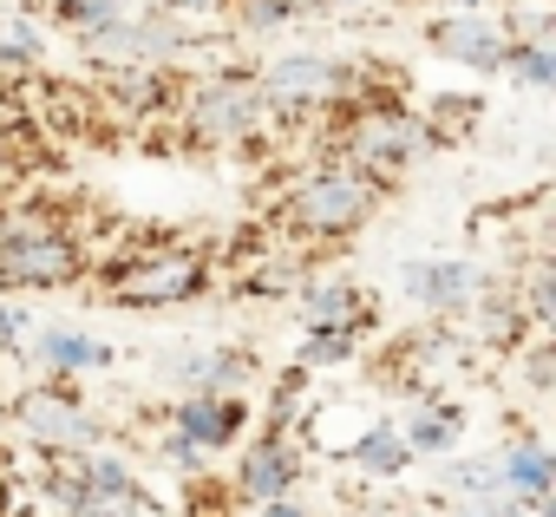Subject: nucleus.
Instances as JSON below:
<instances>
[{
	"label": "nucleus",
	"mask_w": 556,
	"mask_h": 517,
	"mask_svg": "<svg viewBox=\"0 0 556 517\" xmlns=\"http://www.w3.org/2000/svg\"><path fill=\"white\" fill-rule=\"evenodd\" d=\"M255 118H262V92H255L249 79H216V86H203V92L190 99V125H197L203 138H216V144L249 138Z\"/></svg>",
	"instance_id": "39448f33"
},
{
	"label": "nucleus",
	"mask_w": 556,
	"mask_h": 517,
	"mask_svg": "<svg viewBox=\"0 0 556 517\" xmlns=\"http://www.w3.org/2000/svg\"><path fill=\"white\" fill-rule=\"evenodd\" d=\"M21 426L40 439V445H86L92 439V419H86V406H73L66 393H27L21 400Z\"/></svg>",
	"instance_id": "0eeeda50"
},
{
	"label": "nucleus",
	"mask_w": 556,
	"mask_h": 517,
	"mask_svg": "<svg viewBox=\"0 0 556 517\" xmlns=\"http://www.w3.org/2000/svg\"><path fill=\"white\" fill-rule=\"evenodd\" d=\"M282 14H289L282 0H249V8H242V21H249V27H275Z\"/></svg>",
	"instance_id": "5701e85b"
},
{
	"label": "nucleus",
	"mask_w": 556,
	"mask_h": 517,
	"mask_svg": "<svg viewBox=\"0 0 556 517\" xmlns=\"http://www.w3.org/2000/svg\"><path fill=\"white\" fill-rule=\"evenodd\" d=\"M400 439H406L413 452H445V445L458 439V419H452V413H439V406H426V413H419Z\"/></svg>",
	"instance_id": "f3484780"
},
{
	"label": "nucleus",
	"mask_w": 556,
	"mask_h": 517,
	"mask_svg": "<svg viewBox=\"0 0 556 517\" xmlns=\"http://www.w3.org/2000/svg\"><path fill=\"white\" fill-rule=\"evenodd\" d=\"M439 47H445L452 60H465V66H478V73H497V66L510 60V47H504V34H497V27H484V21H452V27L439 34Z\"/></svg>",
	"instance_id": "9d476101"
},
{
	"label": "nucleus",
	"mask_w": 556,
	"mask_h": 517,
	"mask_svg": "<svg viewBox=\"0 0 556 517\" xmlns=\"http://www.w3.org/2000/svg\"><path fill=\"white\" fill-rule=\"evenodd\" d=\"M236 432H242V406H236V400H223V393H190V400L177 406V439H190L197 452L229 445Z\"/></svg>",
	"instance_id": "6e6552de"
},
{
	"label": "nucleus",
	"mask_w": 556,
	"mask_h": 517,
	"mask_svg": "<svg viewBox=\"0 0 556 517\" xmlns=\"http://www.w3.org/2000/svg\"><path fill=\"white\" fill-rule=\"evenodd\" d=\"M295 471H302V465H295L289 439H275V432H268V439H262V445L242 458V471H236V491H242V497H255V504H268V497H282V491L295 484Z\"/></svg>",
	"instance_id": "1a4fd4ad"
},
{
	"label": "nucleus",
	"mask_w": 556,
	"mask_h": 517,
	"mask_svg": "<svg viewBox=\"0 0 556 517\" xmlns=\"http://www.w3.org/2000/svg\"><path fill=\"white\" fill-rule=\"evenodd\" d=\"M471 517H543V504L510 497V491H491V497H478V504H471Z\"/></svg>",
	"instance_id": "412c9836"
},
{
	"label": "nucleus",
	"mask_w": 556,
	"mask_h": 517,
	"mask_svg": "<svg viewBox=\"0 0 556 517\" xmlns=\"http://www.w3.org/2000/svg\"><path fill=\"white\" fill-rule=\"evenodd\" d=\"M348 66L341 60H315V53H289V60H275L268 73H262V105H275V112H295V105H328V99H341L348 92Z\"/></svg>",
	"instance_id": "f03ea898"
},
{
	"label": "nucleus",
	"mask_w": 556,
	"mask_h": 517,
	"mask_svg": "<svg viewBox=\"0 0 556 517\" xmlns=\"http://www.w3.org/2000/svg\"><path fill=\"white\" fill-rule=\"evenodd\" d=\"M164 458H170V465H184V471H190V465H197V445H190V439H177V432H170V439H164Z\"/></svg>",
	"instance_id": "b1692460"
},
{
	"label": "nucleus",
	"mask_w": 556,
	"mask_h": 517,
	"mask_svg": "<svg viewBox=\"0 0 556 517\" xmlns=\"http://www.w3.org/2000/svg\"><path fill=\"white\" fill-rule=\"evenodd\" d=\"M66 27H86V34H105L118 21V0H66Z\"/></svg>",
	"instance_id": "6ab92c4d"
},
{
	"label": "nucleus",
	"mask_w": 556,
	"mask_h": 517,
	"mask_svg": "<svg viewBox=\"0 0 556 517\" xmlns=\"http://www.w3.org/2000/svg\"><path fill=\"white\" fill-rule=\"evenodd\" d=\"M262 517H308V510H302V504H289V497H268V504H262Z\"/></svg>",
	"instance_id": "393cba45"
},
{
	"label": "nucleus",
	"mask_w": 556,
	"mask_h": 517,
	"mask_svg": "<svg viewBox=\"0 0 556 517\" xmlns=\"http://www.w3.org/2000/svg\"><path fill=\"white\" fill-rule=\"evenodd\" d=\"M374 197H380V184H374L367 171L334 164V171H315L308 184H295L289 216H295V229H308V236H348V229H361V223L374 216Z\"/></svg>",
	"instance_id": "f257e3e1"
},
{
	"label": "nucleus",
	"mask_w": 556,
	"mask_h": 517,
	"mask_svg": "<svg viewBox=\"0 0 556 517\" xmlns=\"http://www.w3.org/2000/svg\"><path fill=\"white\" fill-rule=\"evenodd\" d=\"M471 282H478V276H471L465 263H413V269H406V289H413L426 308H458Z\"/></svg>",
	"instance_id": "ddd939ff"
},
{
	"label": "nucleus",
	"mask_w": 556,
	"mask_h": 517,
	"mask_svg": "<svg viewBox=\"0 0 556 517\" xmlns=\"http://www.w3.org/2000/svg\"><path fill=\"white\" fill-rule=\"evenodd\" d=\"M510 66H517L530 86H549V79H556V53H549V47H510Z\"/></svg>",
	"instance_id": "aec40b11"
},
{
	"label": "nucleus",
	"mask_w": 556,
	"mask_h": 517,
	"mask_svg": "<svg viewBox=\"0 0 556 517\" xmlns=\"http://www.w3.org/2000/svg\"><path fill=\"white\" fill-rule=\"evenodd\" d=\"M190 8H210V0H190Z\"/></svg>",
	"instance_id": "a878e982"
},
{
	"label": "nucleus",
	"mask_w": 556,
	"mask_h": 517,
	"mask_svg": "<svg viewBox=\"0 0 556 517\" xmlns=\"http://www.w3.org/2000/svg\"><path fill=\"white\" fill-rule=\"evenodd\" d=\"M406 458H413V445L400 439V426H374L354 445V465H367V471H406Z\"/></svg>",
	"instance_id": "dca6fc26"
},
{
	"label": "nucleus",
	"mask_w": 556,
	"mask_h": 517,
	"mask_svg": "<svg viewBox=\"0 0 556 517\" xmlns=\"http://www.w3.org/2000/svg\"><path fill=\"white\" fill-rule=\"evenodd\" d=\"M308 367H334V361H354V328H315L308 348H302Z\"/></svg>",
	"instance_id": "a211bd4d"
},
{
	"label": "nucleus",
	"mask_w": 556,
	"mask_h": 517,
	"mask_svg": "<svg viewBox=\"0 0 556 517\" xmlns=\"http://www.w3.org/2000/svg\"><path fill=\"white\" fill-rule=\"evenodd\" d=\"M34 53H40L34 27H8V34H0V60H34Z\"/></svg>",
	"instance_id": "4be33fe9"
},
{
	"label": "nucleus",
	"mask_w": 556,
	"mask_h": 517,
	"mask_svg": "<svg viewBox=\"0 0 556 517\" xmlns=\"http://www.w3.org/2000/svg\"><path fill=\"white\" fill-rule=\"evenodd\" d=\"M197 289H203V255H184V249L144 255V263L118 276V302L131 308H170V302H190Z\"/></svg>",
	"instance_id": "20e7f679"
},
{
	"label": "nucleus",
	"mask_w": 556,
	"mask_h": 517,
	"mask_svg": "<svg viewBox=\"0 0 556 517\" xmlns=\"http://www.w3.org/2000/svg\"><path fill=\"white\" fill-rule=\"evenodd\" d=\"M549 478H556V465H549V452H543V445H517V452H504V458H497V484H504L510 497L543 504Z\"/></svg>",
	"instance_id": "4468645a"
},
{
	"label": "nucleus",
	"mask_w": 556,
	"mask_h": 517,
	"mask_svg": "<svg viewBox=\"0 0 556 517\" xmlns=\"http://www.w3.org/2000/svg\"><path fill=\"white\" fill-rule=\"evenodd\" d=\"M170 380H190V393H223L236 380H249V354H177L164 361Z\"/></svg>",
	"instance_id": "9b49d317"
},
{
	"label": "nucleus",
	"mask_w": 556,
	"mask_h": 517,
	"mask_svg": "<svg viewBox=\"0 0 556 517\" xmlns=\"http://www.w3.org/2000/svg\"><path fill=\"white\" fill-rule=\"evenodd\" d=\"M170 47H177V27L170 21H138V27L112 21L105 34H86V53L105 60V66H144V60H157Z\"/></svg>",
	"instance_id": "423d86ee"
},
{
	"label": "nucleus",
	"mask_w": 556,
	"mask_h": 517,
	"mask_svg": "<svg viewBox=\"0 0 556 517\" xmlns=\"http://www.w3.org/2000/svg\"><path fill=\"white\" fill-rule=\"evenodd\" d=\"M348 151H354V164L400 171V164H413V157L426 151V125H413L400 105H367V112H354V125H348Z\"/></svg>",
	"instance_id": "7ed1b4c3"
},
{
	"label": "nucleus",
	"mask_w": 556,
	"mask_h": 517,
	"mask_svg": "<svg viewBox=\"0 0 556 517\" xmlns=\"http://www.w3.org/2000/svg\"><path fill=\"white\" fill-rule=\"evenodd\" d=\"M34 361H47L60 374H79V367H105L112 348L92 341V335H73V328H47V335H34Z\"/></svg>",
	"instance_id": "f8f14e48"
},
{
	"label": "nucleus",
	"mask_w": 556,
	"mask_h": 517,
	"mask_svg": "<svg viewBox=\"0 0 556 517\" xmlns=\"http://www.w3.org/2000/svg\"><path fill=\"white\" fill-rule=\"evenodd\" d=\"M302 315H308V328H354L361 321V289L354 282H321V289H308Z\"/></svg>",
	"instance_id": "2eb2a0df"
}]
</instances>
